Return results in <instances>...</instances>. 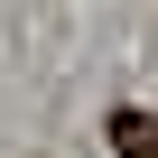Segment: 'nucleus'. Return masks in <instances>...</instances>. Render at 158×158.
I'll return each instance as SVG.
<instances>
[{"instance_id":"obj_1","label":"nucleus","mask_w":158,"mask_h":158,"mask_svg":"<svg viewBox=\"0 0 158 158\" xmlns=\"http://www.w3.org/2000/svg\"><path fill=\"white\" fill-rule=\"evenodd\" d=\"M112 149L121 158H158V112H112Z\"/></svg>"}]
</instances>
